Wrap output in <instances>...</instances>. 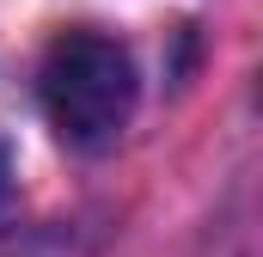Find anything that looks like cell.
Returning <instances> with one entry per match:
<instances>
[{
    "mask_svg": "<svg viewBox=\"0 0 263 257\" xmlns=\"http://www.w3.org/2000/svg\"><path fill=\"white\" fill-rule=\"evenodd\" d=\"M37 92H43V111L67 147H110L117 128L129 123L135 104V62L129 49L104 31H62L43 56L37 74Z\"/></svg>",
    "mask_w": 263,
    "mask_h": 257,
    "instance_id": "obj_1",
    "label": "cell"
},
{
    "mask_svg": "<svg viewBox=\"0 0 263 257\" xmlns=\"http://www.w3.org/2000/svg\"><path fill=\"white\" fill-rule=\"evenodd\" d=\"M0 196H6V153H0Z\"/></svg>",
    "mask_w": 263,
    "mask_h": 257,
    "instance_id": "obj_2",
    "label": "cell"
}]
</instances>
